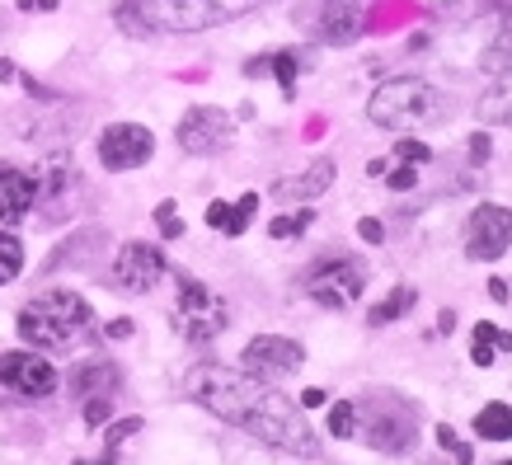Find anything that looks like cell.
<instances>
[{"label": "cell", "instance_id": "6da1fadb", "mask_svg": "<svg viewBox=\"0 0 512 465\" xmlns=\"http://www.w3.org/2000/svg\"><path fill=\"white\" fill-rule=\"evenodd\" d=\"M184 390L188 400H198L221 423H231L240 433L287 451V456H315L320 451L311 419L282 390H273V381H259V376L221 367V362H198V367H188Z\"/></svg>", "mask_w": 512, "mask_h": 465}, {"label": "cell", "instance_id": "7a4b0ae2", "mask_svg": "<svg viewBox=\"0 0 512 465\" xmlns=\"http://www.w3.org/2000/svg\"><path fill=\"white\" fill-rule=\"evenodd\" d=\"M268 0H123L118 24L127 33H202L231 24L240 15H254Z\"/></svg>", "mask_w": 512, "mask_h": 465}, {"label": "cell", "instance_id": "3957f363", "mask_svg": "<svg viewBox=\"0 0 512 465\" xmlns=\"http://www.w3.org/2000/svg\"><path fill=\"white\" fill-rule=\"evenodd\" d=\"M94 329V310L80 292H43L33 296L29 306L19 310V334L33 348H47V353H71L85 334Z\"/></svg>", "mask_w": 512, "mask_h": 465}, {"label": "cell", "instance_id": "277c9868", "mask_svg": "<svg viewBox=\"0 0 512 465\" xmlns=\"http://www.w3.org/2000/svg\"><path fill=\"white\" fill-rule=\"evenodd\" d=\"M437 104L442 94L419 76H395V80H381L367 99V118L376 127H390V132H414V127L433 123L437 118Z\"/></svg>", "mask_w": 512, "mask_h": 465}, {"label": "cell", "instance_id": "5b68a950", "mask_svg": "<svg viewBox=\"0 0 512 465\" xmlns=\"http://www.w3.org/2000/svg\"><path fill=\"white\" fill-rule=\"evenodd\" d=\"M174 325L184 329V339L207 343L231 325V310L212 287H202L198 278H179V306H174Z\"/></svg>", "mask_w": 512, "mask_h": 465}, {"label": "cell", "instance_id": "8992f818", "mask_svg": "<svg viewBox=\"0 0 512 465\" xmlns=\"http://www.w3.org/2000/svg\"><path fill=\"white\" fill-rule=\"evenodd\" d=\"M301 362H306V348L296 339H287V334H259V339H249L245 353H240V367H245L249 376H259V381L296 376Z\"/></svg>", "mask_w": 512, "mask_h": 465}, {"label": "cell", "instance_id": "52a82bcc", "mask_svg": "<svg viewBox=\"0 0 512 465\" xmlns=\"http://www.w3.org/2000/svg\"><path fill=\"white\" fill-rule=\"evenodd\" d=\"M99 165L113 174H127V170H141L151 155H156V137H151V127L141 123H113L99 132Z\"/></svg>", "mask_w": 512, "mask_h": 465}, {"label": "cell", "instance_id": "ba28073f", "mask_svg": "<svg viewBox=\"0 0 512 465\" xmlns=\"http://www.w3.org/2000/svg\"><path fill=\"white\" fill-rule=\"evenodd\" d=\"M362 287H367V273H362L353 259H325V264L306 278V296L325 310H348L357 296H362Z\"/></svg>", "mask_w": 512, "mask_h": 465}, {"label": "cell", "instance_id": "9c48e42d", "mask_svg": "<svg viewBox=\"0 0 512 465\" xmlns=\"http://www.w3.org/2000/svg\"><path fill=\"white\" fill-rule=\"evenodd\" d=\"M179 146H184L188 155H217L231 146L235 137V123L231 113L217 109V104H198V109H188L184 118H179Z\"/></svg>", "mask_w": 512, "mask_h": 465}, {"label": "cell", "instance_id": "30bf717a", "mask_svg": "<svg viewBox=\"0 0 512 465\" xmlns=\"http://www.w3.org/2000/svg\"><path fill=\"white\" fill-rule=\"evenodd\" d=\"M0 386L10 395H24V400H43V395L57 390V367L43 353H33V348L0 353Z\"/></svg>", "mask_w": 512, "mask_h": 465}, {"label": "cell", "instance_id": "8fae6325", "mask_svg": "<svg viewBox=\"0 0 512 465\" xmlns=\"http://www.w3.org/2000/svg\"><path fill=\"white\" fill-rule=\"evenodd\" d=\"M503 249H512V207L503 202H480L470 212L466 226V254L470 259H503Z\"/></svg>", "mask_w": 512, "mask_h": 465}, {"label": "cell", "instance_id": "7c38bea8", "mask_svg": "<svg viewBox=\"0 0 512 465\" xmlns=\"http://www.w3.org/2000/svg\"><path fill=\"white\" fill-rule=\"evenodd\" d=\"M165 278V249L146 245V240H127L118 249V259H113V287H123V292H151L160 287Z\"/></svg>", "mask_w": 512, "mask_h": 465}, {"label": "cell", "instance_id": "4fadbf2b", "mask_svg": "<svg viewBox=\"0 0 512 465\" xmlns=\"http://www.w3.org/2000/svg\"><path fill=\"white\" fill-rule=\"evenodd\" d=\"M362 437L376 451H404L414 442V419L404 409H372V423L362 428Z\"/></svg>", "mask_w": 512, "mask_h": 465}, {"label": "cell", "instance_id": "5bb4252c", "mask_svg": "<svg viewBox=\"0 0 512 465\" xmlns=\"http://www.w3.org/2000/svg\"><path fill=\"white\" fill-rule=\"evenodd\" d=\"M362 33V0H325L320 5V38L325 43H353Z\"/></svg>", "mask_w": 512, "mask_h": 465}, {"label": "cell", "instance_id": "9a60e30c", "mask_svg": "<svg viewBox=\"0 0 512 465\" xmlns=\"http://www.w3.org/2000/svg\"><path fill=\"white\" fill-rule=\"evenodd\" d=\"M38 202V184L24 170H0V221H24Z\"/></svg>", "mask_w": 512, "mask_h": 465}, {"label": "cell", "instance_id": "2e32d148", "mask_svg": "<svg viewBox=\"0 0 512 465\" xmlns=\"http://www.w3.org/2000/svg\"><path fill=\"white\" fill-rule=\"evenodd\" d=\"M329 184H334V160L320 155L311 170H301V174H292V179L273 184V193H278V198H320Z\"/></svg>", "mask_w": 512, "mask_h": 465}, {"label": "cell", "instance_id": "e0dca14e", "mask_svg": "<svg viewBox=\"0 0 512 465\" xmlns=\"http://www.w3.org/2000/svg\"><path fill=\"white\" fill-rule=\"evenodd\" d=\"M118 386V367L109 362H85L76 376H71V390H76L80 400H90V395H113Z\"/></svg>", "mask_w": 512, "mask_h": 465}, {"label": "cell", "instance_id": "ac0fdd59", "mask_svg": "<svg viewBox=\"0 0 512 465\" xmlns=\"http://www.w3.org/2000/svg\"><path fill=\"white\" fill-rule=\"evenodd\" d=\"M475 437H484V442H512V404H503V400L484 404L480 414H475Z\"/></svg>", "mask_w": 512, "mask_h": 465}, {"label": "cell", "instance_id": "d6986e66", "mask_svg": "<svg viewBox=\"0 0 512 465\" xmlns=\"http://www.w3.org/2000/svg\"><path fill=\"white\" fill-rule=\"evenodd\" d=\"M414 301H419V292H414V287H400V292H390V301L372 306L367 325L381 329V325H390V320H400V315H409V310H414Z\"/></svg>", "mask_w": 512, "mask_h": 465}, {"label": "cell", "instance_id": "ffe728a7", "mask_svg": "<svg viewBox=\"0 0 512 465\" xmlns=\"http://www.w3.org/2000/svg\"><path fill=\"white\" fill-rule=\"evenodd\" d=\"M264 71H273V76L282 80V90L292 94V80H296V52H273V57H259V62H249V76H264Z\"/></svg>", "mask_w": 512, "mask_h": 465}, {"label": "cell", "instance_id": "44dd1931", "mask_svg": "<svg viewBox=\"0 0 512 465\" xmlns=\"http://www.w3.org/2000/svg\"><path fill=\"white\" fill-rule=\"evenodd\" d=\"M19 273H24V245L10 231H0V287L15 282Z\"/></svg>", "mask_w": 512, "mask_h": 465}, {"label": "cell", "instance_id": "7402d4cb", "mask_svg": "<svg viewBox=\"0 0 512 465\" xmlns=\"http://www.w3.org/2000/svg\"><path fill=\"white\" fill-rule=\"evenodd\" d=\"M484 71H489V76H512V29L489 43V52H484Z\"/></svg>", "mask_w": 512, "mask_h": 465}, {"label": "cell", "instance_id": "603a6c76", "mask_svg": "<svg viewBox=\"0 0 512 465\" xmlns=\"http://www.w3.org/2000/svg\"><path fill=\"white\" fill-rule=\"evenodd\" d=\"M480 113L489 118V123H508V127H512V76H508V85H503V90L484 94Z\"/></svg>", "mask_w": 512, "mask_h": 465}, {"label": "cell", "instance_id": "cb8c5ba5", "mask_svg": "<svg viewBox=\"0 0 512 465\" xmlns=\"http://www.w3.org/2000/svg\"><path fill=\"white\" fill-rule=\"evenodd\" d=\"M357 428H362V414H357L353 400H339L334 409H329V433L334 437H353Z\"/></svg>", "mask_w": 512, "mask_h": 465}, {"label": "cell", "instance_id": "d4e9b609", "mask_svg": "<svg viewBox=\"0 0 512 465\" xmlns=\"http://www.w3.org/2000/svg\"><path fill=\"white\" fill-rule=\"evenodd\" d=\"M259 212V193H245L240 202H231V221H226V235H245V226Z\"/></svg>", "mask_w": 512, "mask_h": 465}, {"label": "cell", "instance_id": "484cf974", "mask_svg": "<svg viewBox=\"0 0 512 465\" xmlns=\"http://www.w3.org/2000/svg\"><path fill=\"white\" fill-rule=\"evenodd\" d=\"M85 404V423H90V428H104V423L113 419V400L109 395H90V400H80Z\"/></svg>", "mask_w": 512, "mask_h": 465}, {"label": "cell", "instance_id": "4316f807", "mask_svg": "<svg viewBox=\"0 0 512 465\" xmlns=\"http://www.w3.org/2000/svg\"><path fill=\"white\" fill-rule=\"evenodd\" d=\"M306 226H311V212H292V217L273 221V226H268V235H273V240H287V235H301Z\"/></svg>", "mask_w": 512, "mask_h": 465}, {"label": "cell", "instance_id": "83f0119b", "mask_svg": "<svg viewBox=\"0 0 512 465\" xmlns=\"http://www.w3.org/2000/svg\"><path fill=\"white\" fill-rule=\"evenodd\" d=\"M395 155H400L404 165H423V160H433V151H428L423 141H400V146H395Z\"/></svg>", "mask_w": 512, "mask_h": 465}, {"label": "cell", "instance_id": "f1b7e54d", "mask_svg": "<svg viewBox=\"0 0 512 465\" xmlns=\"http://www.w3.org/2000/svg\"><path fill=\"white\" fill-rule=\"evenodd\" d=\"M437 442H442V447H447L451 456H456V465H470V447H461V442H456V433H451L447 423L437 428Z\"/></svg>", "mask_w": 512, "mask_h": 465}, {"label": "cell", "instance_id": "f546056e", "mask_svg": "<svg viewBox=\"0 0 512 465\" xmlns=\"http://www.w3.org/2000/svg\"><path fill=\"white\" fill-rule=\"evenodd\" d=\"M475 339H489V343H494V348H512V339H508V334H503V329H498V325H489V320H480V325H475Z\"/></svg>", "mask_w": 512, "mask_h": 465}, {"label": "cell", "instance_id": "4dcf8cb0", "mask_svg": "<svg viewBox=\"0 0 512 465\" xmlns=\"http://www.w3.org/2000/svg\"><path fill=\"white\" fill-rule=\"evenodd\" d=\"M132 433H141V419H123V423H113L109 428V447H123Z\"/></svg>", "mask_w": 512, "mask_h": 465}, {"label": "cell", "instance_id": "1f68e13d", "mask_svg": "<svg viewBox=\"0 0 512 465\" xmlns=\"http://www.w3.org/2000/svg\"><path fill=\"white\" fill-rule=\"evenodd\" d=\"M414 184H419V170H414V165H400V170H390V188H400V193H409Z\"/></svg>", "mask_w": 512, "mask_h": 465}, {"label": "cell", "instance_id": "d6a6232c", "mask_svg": "<svg viewBox=\"0 0 512 465\" xmlns=\"http://www.w3.org/2000/svg\"><path fill=\"white\" fill-rule=\"evenodd\" d=\"M156 221H160V231L170 235V240H174V235H179V231H184V226L174 221V202H160V207H156Z\"/></svg>", "mask_w": 512, "mask_h": 465}, {"label": "cell", "instance_id": "836d02e7", "mask_svg": "<svg viewBox=\"0 0 512 465\" xmlns=\"http://www.w3.org/2000/svg\"><path fill=\"white\" fill-rule=\"evenodd\" d=\"M226 221H231V202H212V207H207V226H212V231H226Z\"/></svg>", "mask_w": 512, "mask_h": 465}, {"label": "cell", "instance_id": "e575fe53", "mask_svg": "<svg viewBox=\"0 0 512 465\" xmlns=\"http://www.w3.org/2000/svg\"><path fill=\"white\" fill-rule=\"evenodd\" d=\"M357 231H362V240H367V245H381V240H386V231H381V221H376V217H367Z\"/></svg>", "mask_w": 512, "mask_h": 465}, {"label": "cell", "instance_id": "d590c367", "mask_svg": "<svg viewBox=\"0 0 512 465\" xmlns=\"http://www.w3.org/2000/svg\"><path fill=\"white\" fill-rule=\"evenodd\" d=\"M109 339H132V320H113V325H109Z\"/></svg>", "mask_w": 512, "mask_h": 465}, {"label": "cell", "instance_id": "8d00e7d4", "mask_svg": "<svg viewBox=\"0 0 512 465\" xmlns=\"http://www.w3.org/2000/svg\"><path fill=\"white\" fill-rule=\"evenodd\" d=\"M470 155H475V160H489V137H484V132L470 141Z\"/></svg>", "mask_w": 512, "mask_h": 465}, {"label": "cell", "instance_id": "74e56055", "mask_svg": "<svg viewBox=\"0 0 512 465\" xmlns=\"http://www.w3.org/2000/svg\"><path fill=\"white\" fill-rule=\"evenodd\" d=\"M301 404H306V409H320V404H325V390H306V395H301Z\"/></svg>", "mask_w": 512, "mask_h": 465}, {"label": "cell", "instance_id": "f35d334b", "mask_svg": "<svg viewBox=\"0 0 512 465\" xmlns=\"http://www.w3.org/2000/svg\"><path fill=\"white\" fill-rule=\"evenodd\" d=\"M19 10H57V0H19Z\"/></svg>", "mask_w": 512, "mask_h": 465}, {"label": "cell", "instance_id": "ab89813d", "mask_svg": "<svg viewBox=\"0 0 512 465\" xmlns=\"http://www.w3.org/2000/svg\"><path fill=\"white\" fill-rule=\"evenodd\" d=\"M489 292H494V301H503V296H508V282L494 278V282H489Z\"/></svg>", "mask_w": 512, "mask_h": 465}, {"label": "cell", "instance_id": "60d3db41", "mask_svg": "<svg viewBox=\"0 0 512 465\" xmlns=\"http://www.w3.org/2000/svg\"><path fill=\"white\" fill-rule=\"evenodd\" d=\"M0 80H15V62H0Z\"/></svg>", "mask_w": 512, "mask_h": 465}, {"label": "cell", "instance_id": "b9f144b4", "mask_svg": "<svg viewBox=\"0 0 512 465\" xmlns=\"http://www.w3.org/2000/svg\"><path fill=\"white\" fill-rule=\"evenodd\" d=\"M503 465H512V461H503Z\"/></svg>", "mask_w": 512, "mask_h": 465}]
</instances>
